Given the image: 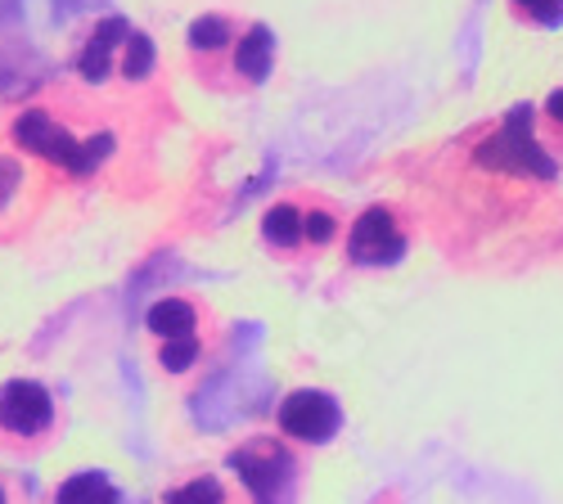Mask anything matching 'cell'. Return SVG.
Listing matches in <instances>:
<instances>
[{"label": "cell", "mask_w": 563, "mask_h": 504, "mask_svg": "<svg viewBox=\"0 0 563 504\" xmlns=\"http://www.w3.org/2000/svg\"><path fill=\"white\" fill-rule=\"evenodd\" d=\"M190 55L199 81L225 90V96H244V90H257L275 72V36L262 23L203 14L190 23Z\"/></svg>", "instance_id": "cell-1"}, {"label": "cell", "mask_w": 563, "mask_h": 504, "mask_svg": "<svg viewBox=\"0 0 563 504\" xmlns=\"http://www.w3.org/2000/svg\"><path fill=\"white\" fill-rule=\"evenodd\" d=\"M230 473L244 486L249 504H294L298 491H302L298 446L285 441L279 433L249 437L240 450L230 455Z\"/></svg>", "instance_id": "cell-2"}, {"label": "cell", "mask_w": 563, "mask_h": 504, "mask_svg": "<svg viewBox=\"0 0 563 504\" xmlns=\"http://www.w3.org/2000/svg\"><path fill=\"white\" fill-rule=\"evenodd\" d=\"M415 239V221L393 208V203H369L347 221L343 235V261L356 270H379V266H397L410 253Z\"/></svg>", "instance_id": "cell-3"}, {"label": "cell", "mask_w": 563, "mask_h": 504, "mask_svg": "<svg viewBox=\"0 0 563 504\" xmlns=\"http://www.w3.org/2000/svg\"><path fill=\"white\" fill-rule=\"evenodd\" d=\"M150 329L163 343L158 360L167 374H185L208 356V325H203V306L190 298H163L150 306Z\"/></svg>", "instance_id": "cell-4"}, {"label": "cell", "mask_w": 563, "mask_h": 504, "mask_svg": "<svg viewBox=\"0 0 563 504\" xmlns=\"http://www.w3.org/2000/svg\"><path fill=\"white\" fill-rule=\"evenodd\" d=\"M339 428H343V405L339 396L320 388H298L275 410V433L294 446H324L339 437Z\"/></svg>", "instance_id": "cell-5"}, {"label": "cell", "mask_w": 563, "mask_h": 504, "mask_svg": "<svg viewBox=\"0 0 563 504\" xmlns=\"http://www.w3.org/2000/svg\"><path fill=\"white\" fill-rule=\"evenodd\" d=\"M307 194L311 190H294L285 199H275L262 212V244L271 248V257L294 261V257H311L307 248Z\"/></svg>", "instance_id": "cell-6"}, {"label": "cell", "mask_w": 563, "mask_h": 504, "mask_svg": "<svg viewBox=\"0 0 563 504\" xmlns=\"http://www.w3.org/2000/svg\"><path fill=\"white\" fill-rule=\"evenodd\" d=\"M55 424V401L41 383H10L0 392V428L5 433H45Z\"/></svg>", "instance_id": "cell-7"}, {"label": "cell", "mask_w": 563, "mask_h": 504, "mask_svg": "<svg viewBox=\"0 0 563 504\" xmlns=\"http://www.w3.org/2000/svg\"><path fill=\"white\" fill-rule=\"evenodd\" d=\"M163 504H249V495L240 482H225L217 473H195V478L176 482L163 495Z\"/></svg>", "instance_id": "cell-8"}, {"label": "cell", "mask_w": 563, "mask_h": 504, "mask_svg": "<svg viewBox=\"0 0 563 504\" xmlns=\"http://www.w3.org/2000/svg\"><path fill=\"white\" fill-rule=\"evenodd\" d=\"M59 504H118V486L104 473H77L59 486Z\"/></svg>", "instance_id": "cell-9"}, {"label": "cell", "mask_w": 563, "mask_h": 504, "mask_svg": "<svg viewBox=\"0 0 563 504\" xmlns=\"http://www.w3.org/2000/svg\"><path fill=\"white\" fill-rule=\"evenodd\" d=\"M537 141L550 158H563V86L550 90L541 113H537Z\"/></svg>", "instance_id": "cell-10"}, {"label": "cell", "mask_w": 563, "mask_h": 504, "mask_svg": "<svg viewBox=\"0 0 563 504\" xmlns=\"http://www.w3.org/2000/svg\"><path fill=\"white\" fill-rule=\"evenodd\" d=\"M509 14L523 27L554 32V27H563V0H509Z\"/></svg>", "instance_id": "cell-11"}, {"label": "cell", "mask_w": 563, "mask_h": 504, "mask_svg": "<svg viewBox=\"0 0 563 504\" xmlns=\"http://www.w3.org/2000/svg\"><path fill=\"white\" fill-rule=\"evenodd\" d=\"M0 504H5V495H0Z\"/></svg>", "instance_id": "cell-12"}]
</instances>
